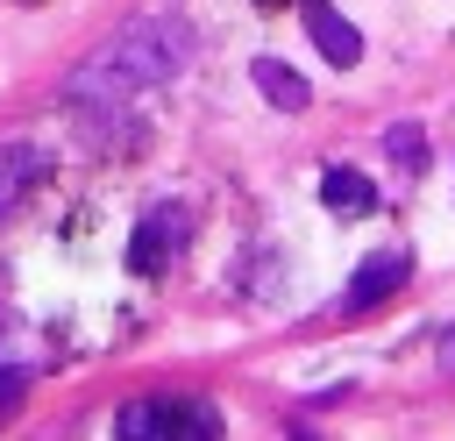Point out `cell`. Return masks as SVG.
Masks as SVG:
<instances>
[{
    "instance_id": "1",
    "label": "cell",
    "mask_w": 455,
    "mask_h": 441,
    "mask_svg": "<svg viewBox=\"0 0 455 441\" xmlns=\"http://www.w3.org/2000/svg\"><path fill=\"white\" fill-rule=\"evenodd\" d=\"M185 64H192V21L185 14H135L64 78V92L78 107H128L135 92L178 78Z\"/></svg>"
},
{
    "instance_id": "2",
    "label": "cell",
    "mask_w": 455,
    "mask_h": 441,
    "mask_svg": "<svg viewBox=\"0 0 455 441\" xmlns=\"http://www.w3.org/2000/svg\"><path fill=\"white\" fill-rule=\"evenodd\" d=\"M114 441H220V413L206 398H185V391L128 398L114 413Z\"/></svg>"
},
{
    "instance_id": "3",
    "label": "cell",
    "mask_w": 455,
    "mask_h": 441,
    "mask_svg": "<svg viewBox=\"0 0 455 441\" xmlns=\"http://www.w3.org/2000/svg\"><path fill=\"white\" fill-rule=\"evenodd\" d=\"M185 235H192L185 206H178V199H156V206L135 220V242H128V270H135V277H156V270H171V256L185 249Z\"/></svg>"
},
{
    "instance_id": "4",
    "label": "cell",
    "mask_w": 455,
    "mask_h": 441,
    "mask_svg": "<svg viewBox=\"0 0 455 441\" xmlns=\"http://www.w3.org/2000/svg\"><path fill=\"white\" fill-rule=\"evenodd\" d=\"M405 277H412V256H405V249H370V256L355 263L348 292H341V313H370V306H384Z\"/></svg>"
},
{
    "instance_id": "5",
    "label": "cell",
    "mask_w": 455,
    "mask_h": 441,
    "mask_svg": "<svg viewBox=\"0 0 455 441\" xmlns=\"http://www.w3.org/2000/svg\"><path fill=\"white\" fill-rule=\"evenodd\" d=\"M43 178H50V149L43 142H0V220L21 213Z\"/></svg>"
},
{
    "instance_id": "6",
    "label": "cell",
    "mask_w": 455,
    "mask_h": 441,
    "mask_svg": "<svg viewBox=\"0 0 455 441\" xmlns=\"http://www.w3.org/2000/svg\"><path fill=\"white\" fill-rule=\"evenodd\" d=\"M299 14H306V36L320 43V57H327V64H341V71H348V64L363 57V36H355V21H348V14H334L327 0H299Z\"/></svg>"
},
{
    "instance_id": "7",
    "label": "cell",
    "mask_w": 455,
    "mask_h": 441,
    "mask_svg": "<svg viewBox=\"0 0 455 441\" xmlns=\"http://www.w3.org/2000/svg\"><path fill=\"white\" fill-rule=\"evenodd\" d=\"M249 78H256V92H263L270 107H284V114H306V107H313V85H306L291 64H277V57H256Z\"/></svg>"
},
{
    "instance_id": "8",
    "label": "cell",
    "mask_w": 455,
    "mask_h": 441,
    "mask_svg": "<svg viewBox=\"0 0 455 441\" xmlns=\"http://www.w3.org/2000/svg\"><path fill=\"white\" fill-rule=\"evenodd\" d=\"M320 206H327V213H370V206H377V185H370L363 171L334 164V171H320Z\"/></svg>"
},
{
    "instance_id": "9",
    "label": "cell",
    "mask_w": 455,
    "mask_h": 441,
    "mask_svg": "<svg viewBox=\"0 0 455 441\" xmlns=\"http://www.w3.org/2000/svg\"><path fill=\"white\" fill-rule=\"evenodd\" d=\"M384 149H391L405 171H427V135H419L412 121H391V128H384Z\"/></svg>"
},
{
    "instance_id": "10",
    "label": "cell",
    "mask_w": 455,
    "mask_h": 441,
    "mask_svg": "<svg viewBox=\"0 0 455 441\" xmlns=\"http://www.w3.org/2000/svg\"><path fill=\"white\" fill-rule=\"evenodd\" d=\"M21 398H28V370H0V420H7Z\"/></svg>"
},
{
    "instance_id": "11",
    "label": "cell",
    "mask_w": 455,
    "mask_h": 441,
    "mask_svg": "<svg viewBox=\"0 0 455 441\" xmlns=\"http://www.w3.org/2000/svg\"><path fill=\"white\" fill-rule=\"evenodd\" d=\"M263 7H284V0H263Z\"/></svg>"
}]
</instances>
